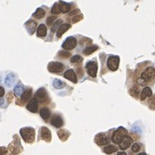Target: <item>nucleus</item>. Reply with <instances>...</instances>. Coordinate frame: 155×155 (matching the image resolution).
<instances>
[{"label":"nucleus","mask_w":155,"mask_h":155,"mask_svg":"<svg viewBox=\"0 0 155 155\" xmlns=\"http://www.w3.org/2000/svg\"><path fill=\"white\" fill-rule=\"evenodd\" d=\"M135 81L140 86H147L155 83V68L147 63L138 65L135 72Z\"/></svg>","instance_id":"nucleus-1"},{"label":"nucleus","mask_w":155,"mask_h":155,"mask_svg":"<svg viewBox=\"0 0 155 155\" xmlns=\"http://www.w3.org/2000/svg\"><path fill=\"white\" fill-rule=\"evenodd\" d=\"M20 134L26 143H33L35 137V131L33 128H23L20 129Z\"/></svg>","instance_id":"nucleus-2"},{"label":"nucleus","mask_w":155,"mask_h":155,"mask_svg":"<svg viewBox=\"0 0 155 155\" xmlns=\"http://www.w3.org/2000/svg\"><path fill=\"white\" fill-rule=\"evenodd\" d=\"M126 135H128L127 129H125L123 127H120L116 130L114 131V133L111 136V140L114 142L115 144H119L121 142L122 139Z\"/></svg>","instance_id":"nucleus-3"},{"label":"nucleus","mask_w":155,"mask_h":155,"mask_svg":"<svg viewBox=\"0 0 155 155\" xmlns=\"http://www.w3.org/2000/svg\"><path fill=\"white\" fill-rule=\"evenodd\" d=\"M120 63V58L116 55H109L107 60V67L109 71L115 72L118 69Z\"/></svg>","instance_id":"nucleus-4"},{"label":"nucleus","mask_w":155,"mask_h":155,"mask_svg":"<svg viewBox=\"0 0 155 155\" xmlns=\"http://www.w3.org/2000/svg\"><path fill=\"white\" fill-rule=\"evenodd\" d=\"M35 98L39 104H47L49 102V97L45 88H40L36 91Z\"/></svg>","instance_id":"nucleus-5"},{"label":"nucleus","mask_w":155,"mask_h":155,"mask_svg":"<svg viewBox=\"0 0 155 155\" xmlns=\"http://www.w3.org/2000/svg\"><path fill=\"white\" fill-rule=\"evenodd\" d=\"M48 69L50 73H60L64 71L65 69V65L62 64L61 62H58V61H52L50 62L48 65Z\"/></svg>","instance_id":"nucleus-6"},{"label":"nucleus","mask_w":155,"mask_h":155,"mask_svg":"<svg viewBox=\"0 0 155 155\" xmlns=\"http://www.w3.org/2000/svg\"><path fill=\"white\" fill-rule=\"evenodd\" d=\"M85 69L87 71L88 74L92 78H96L97 73H98V63L96 60L93 61H89L86 65H85Z\"/></svg>","instance_id":"nucleus-7"},{"label":"nucleus","mask_w":155,"mask_h":155,"mask_svg":"<svg viewBox=\"0 0 155 155\" xmlns=\"http://www.w3.org/2000/svg\"><path fill=\"white\" fill-rule=\"evenodd\" d=\"M78 41L73 36H69L68 38L65 39L64 43L62 44V48L64 50H73L77 46Z\"/></svg>","instance_id":"nucleus-8"},{"label":"nucleus","mask_w":155,"mask_h":155,"mask_svg":"<svg viewBox=\"0 0 155 155\" xmlns=\"http://www.w3.org/2000/svg\"><path fill=\"white\" fill-rule=\"evenodd\" d=\"M50 123L54 128L59 129V128H61L64 125V121H63V118L60 115L55 113V114L52 115L51 120H50Z\"/></svg>","instance_id":"nucleus-9"},{"label":"nucleus","mask_w":155,"mask_h":155,"mask_svg":"<svg viewBox=\"0 0 155 155\" xmlns=\"http://www.w3.org/2000/svg\"><path fill=\"white\" fill-rule=\"evenodd\" d=\"M95 142L98 146H106L109 142V139L104 133H100L96 135Z\"/></svg>","instance_id":"nucleus-10"},{"label":"nucleus","mask_w":155,"mask_h":155,"mask_svg":"<svg viewBox=\"0 0 155 155\" xmlns=\"http://www.w3.org/2000/svg\"><path fill=\"white\" fill-rule=\"evenodd\" d=\"M133 140H134L133 138L131 136H129V135L124 136L123 139H122V140H121V142L118 144L119 145V148L121 150H126V149H128L133 144Z\"/></svg>","instance_id":"nucleus-11"},{"label":"nucleus","mask_w":155,"mask_h":155,"mask_svg":"<svg viewBox=\"0 0 155 155\" xmlns=\"http://www.w3.org/2000/svg\"><path fill=\"white\" fill-rule=\"evenodd\" d=\"M41 140L47 141V142H50L51 139H52V134H51V131L49 130L48 128L46 127H41Z\"/></svg>","instance_id":"nucleus-12"},{"label":"nucleus","mask_w":155,"mask_h":155,"mask_svg":"<svg viewBox=\"0 0 155 155\" xmlns=\"http://www.w3.org/2000/svg\"><path fill=\"white\" fill-rule=\"evenodd\" d=\"M9 150H10V152L11 153V154L12 155L18 154L22 151V147H21V145H20V142L17 141V140L13 141V142L10 145Z\"/></svg>","instance_id":"nucleus-13"},{"label":"nucleus","mask_w":155,"mask_h":155,"mask_svg":"<svg viewBox=\"0 0 155 155\" xmlns=\"http://www.w3.org/2000/svg\"><path fill=\"white\" fill-rule=\"evenodd\" d=\"M38 102L36 101V99L35 98H33L31 99L29 103H28V104H27V109L29 110V111H30V112H32V113H37L38 112Z\"/></svg>","instance_id":"nucleus-14"},{"label":"nucleus","mask_w":155,"mask_h":155,"mask_svg":"<svg viewBox=\"0 0 155 155\" xmlns=\"http://www.w3.org/2000/svg\"><path fill=\"white\" fill-rule=\"evenodd\" d=\"M153 96V90L149 87V86H145L140 92V99L141 101H144L145 99L147 98H151Z\"/></svg>","instance_id":"nucleus-15"},{"label":"nucleus","mask_w":155,"mask_h":155,"mask_svg":"<svg viewBox=\"0 0 155 155\" xmlns=\"http://www.w3.org/2000/svg\"><path fill=\"white\" fill-rule=\"evenodd\" d=\"M64 78H65L66 79L72 81L74 84H76L78 82V79H77V76L75 74V72L73 69H68L67 71H65L64 73Z\"/></svg>","instance_id":"nucleus-16"},{"label":"nucleus","mask_w":155,"mask_h":155,"mask_svg":"<svg viewBox=\"0 0 155 155\" xmlns=\"http://www.w3.org/2000/svg\"><path fill=\"white\" fill-rule=\"evenodd\" d=\"M40 115L41 117L45 121V122H48V119L50 118V115H51V110L50 109H48V107H43L40 109Z\"/></svg>","instance_id":"nucleus-17"},{"label":"nucleus","mask_w":155,"mask_h":155,"mask_svg":"<svg viewBox=\"0 0 155 155\" xmlns=\"http://www.w3.org/2000/svg\"><path fill=\"white\" fill-rule=\"evenodd\" d=\"M36 26H37V23L35 22L34 20H29L25 24V27L28 29V32L29 33L30 35H33L34 32L36 29Z\"/></svg>","instance_id":"nucleus-18"},{"label":"nucleus","mask_w":155,"mask_h":155,"mask_svg":"<svg viewBox=\"0 0 155 155\" xmlns=\"http://www.w3.org/2000/svg\"><path fill=\"white\" fill-rule=\"evenodd\" d=\"M140 92H141L140 86L139 84H134L132 86V88L129 90V94H130L132 97H134V98H139V97L140 96Z\"/></svg>","instance_id":"nucleus-19"},{"label":"nucleus","mask_w":155,"mask_h":155,"mask_svg":"<svg viewBox=\"0 0 155 155\" xmlns=\"http://www.w3.org/2000/svg\"><path fill=\"white\" fill-rule=\"evenodd\" d=\"M70 28H71V25L69 24H62L60 27V29L57 30V32H56V36H57L58 38H60L61 35H62L64 33L66 32Z\"/></svg>","instance_id":"nucleus-20"},{"label":"nucleus","mask_w":155,"mask_h":155,"mask_svg":"<svg viewBox=\"0 0 155 155\" xmlns=\"http://www.w3.org/2000/svg\"><path fill=\"white\" fill-rule=\"evenodd\" d=\"M24 91V86L22 84H17L16 86H15V88H14V93H15L16 98H21Z\"/></svg>","instance_id":"nucleus-21"},{"label":"nucleus","mask_w":155,"mask_h":155,"mask_svg":"<svg viewBox=\"0 0 155 155\" xmlns=\"http://www.w3.org/2000/svg\"><path fill=\"white\" fill-rule=\"evenodd\" d=\"M47 33H48V29H47L46 25L43 24L39 25V27L37 29V36L43 38L47 35Z\"/></svg>","instance_id":"nucleus-22"},{"label":"nucleus","mask_w":155,"mask_h":155,"mask_svg":"<svg viewBox=\"0 0 155 155\" xmlns=\"http://www.w3.org/2000/svg\"><path fill=\"white\" fill-rule=\"evenodd\" d=\"M15 81H16V75L14 73H9L5 78V84L8 87L12 86Z\"/></svg>","instance_id":"nucleus-23"},{"label":"nucleus","mask_w":155,"mask_h":155,"mask_svg":"<svg viewBox=\"0 0 155 155\" xmlns=\"http://www.w3.org/2000/svg\"><path fill=\"white\" fill-rule=\"evenodd\" d=\"M58 135L60 137V139L62 141H65L68 139V137L70 136V132L65 129H60L58 131Z\"/></svg>","instance_id":"nucleus-24"},{"label":"nucleus","mask_w":155,"mask_h":155,"mask_svg":"<svg viewBox=\"0 0 155 155\" xmlns=\"http://www.w3.org/2000/svg\"><path fill=\"white\" fill-rule=\"evenodd\" d=\"M118 150V147H115V145H107L106 147H104L103 151L107 154H111L113 153H115Z\"/></svg>","instance_id":"nucleus-25"},{"label":"nucleus","mask_w":155,"mask_h":155,"mask_svg":"<svg viewBox=\"0 0 155 155\" xmlns=\"http://www.w3.org/2000/svg\"><path fill=\"white\" fill-rule=\"evenodd\" d=\"M72 57L71 56V53L68 52L67 50H61L58 53L57 58L58 59H61V60H66L68 58Z\"/></svg>","instance_id":"nucleus-26"},{"label":"nucleus","mask_w":155,"mask_h":155,"mask_svg":"<svg viewBox=\"0 0 155 155\" xmlns=\"http://www.w3.org/2000/svg\"><path fill=\"white\" fill-rule=\"evenodd\" d=\"M31 96H32V90H31V89L26 90L24 92V94L22 95V97H21L22 102H23V103H25V102L29 101V98H31Z\"/></svg>","instance_id":"nucleus-27"},{"label":"nucleus","mask_w":155,"mask_h":155,"mask_svg":"<svg viewBox=\"0 0 155 155\" xmlns=\"http://www.w3.org/2000/svg\"><path fill=\"white\" fill-rule=\"evenodd\" d=\"M60 10H61L62 13H67L71 10V4L60 1Z\"/></svg>","instance_id":"nucleus-28"},{"label":"nucleus","mask_w":155,"mask_h":155,"mask_svg":"<svg viewBox=\"0 0 155 155\" xmlns=\"http://www.w3.org/2000/svg\"><path fill=\"white\" fill-rule=\"evenodd\" d=\"M98 46H96V45H91V46H89V47L85 48V49L83 51V54H84V55H90V54L94 53V52H95L96 50H98Z\"/></svg>","instance_id":"nucleus-29"},{"label":"nucleus","mask_w":155,"mask_h":155,"mask_svg":"<svg viewBox=\"0 0 155 155\" xmlns=\"http://www.w3.org/2000/svg\"><path fill=\"white\" fill-rule=\"evenodd\" d=\"M45 14H46V12L43 9L38 8L36 10V11L33 14V17H35L36 19H41L45 16Z\"/></svg>","instance_id":"nucleus-30"},{"label":"nucleus","mask_w":155,"mask_h":155,"mask_svg":"<svg viewBox=\"0 0 155 155\" xmlns=\"http://www.w3.org/2000/svg\"><path fill=\"white\" fill-rule=\"evenodd\" d=\"M62 24H63V21H62L61 19H58L57 21H55L54 24L52 25V27H51V31L53 33L57 32V30L60 29V27Z\"/></svg>","instance_id":"nucleus-31"},{"label":"nucleus","mask_w":155,"mask_h":155,"mask_svg":"<svg viewBox=\"0 0 155 155\" xmlns=\"http://www.w3.org/2000/svg\"><path fill=\"white\" fill-rule=\"evenodd\" d=\"M53 85H54V87L56 88V89H62V88L65 87V83H64L63 81H61V80L56 79H54V82H53Z\"/></svg>","instance_id":"nucleus-32"},{"label":"nucleus","mask_w":155,"mask_h":155,"mask_svg":"<svg viewBox=\"0 0 155 155\" xmlns=\"http://www.w3.org/2000/svg\"><path fill=\"white\" fill-rule=\"evenodd\" d=\"M51 13L54 15H59L60 13H61V10L60 8V3H55L54 4V6L51 9Z\"/></svg>","instance_id":"nucleus-33"},{"label":"nucleus","mask_w":155,"mask_h":155,"mask_svg":"<svg viewBox=\"0 0 155 155\" xmlns=\"http://www.w3.org/2000/svg\"><path fill=\"white\" fill-rule=\"evenodd\" d=\"M140 148H141V144L138 143V142H135V143L132 144V146H131V151L133 153H139Z\"/></svg>","instance_id":"nucleus-34"},{"label":"nucleus","mask_w":155,"mask_h":155,"mask_svg":"<svg viewBox=\"0 0 155 155\" xmlns=\"http://www.w3.org/2000/svg\"><path fill=\"white\" fill-rule=\"evenodd\" d=\"M82 57L79 54H75L73 56H72L70 59V62L71 63H78V62H81Z\"/></svg>","instance_id":"nucleus-35"},{"label":"nucleus","mask_w":155,"mask_h":155,"mask_svg":"<svg viewBox=\"0 0 155 155\" xmlns=\"http://www.w3.org/2000/svg\"><path fill=\"white\" fill-rule=\"evenodd\" d=\"M148 106L151 109H154L155 110V95L152 96L151 98L148 100Z\"/></svg>","instance_id":"nucleus-36"},{"label":"nucleus","mask_w":155,"mask_h":155,"mask_svg":"<svg viewBox=\"0 0 155 155\" xmlns=\"http://www.w3.org/2000/svg\"><path fill=\"white\" fill-rule=\"evenodd\" d=\"M56 16H50L48 17V19H47V24L48 25L49 27L51 26L52 27V25L54 24V22L56 21Z\"/></svg>","instance_id":"nucleus-37"},{"label":"nucleus","mask_w":155,"mask_h":155,"mask_svg":"<svg viewBox=\"0 0 155 155\" xmlns=\"http://www.w3.org/2000/svg\"><path fill=\"white\" fill-rule=\"evenodd\" d=\"M82 19H83V15H82V14H79V16L76 15V16H73V18H72V22H73V24H75V23H78V22L81 21Z\"/></svg>","instance_id":"nucleus-38"},{"label":"nucleus","mask_w":155,"mask_h":155,"mask_svg":"<svg viewBox=\"0 0 155 155\" xmlns=\"http://www.w3.org/2000/svg\"><path fill=\"white\" fill-rule=\"evenodd\" d=\"M7 148L4 147H0V155H6Z\"/></svg>","instance_id":"nucleus-39"},{"label":"nucleus","mask_w":155,"mask_h":155,"mask_svg":"<svg viewBox=\"0 0 155 155\" xmlns=\"http://www.w3.org/2000/svg\"><path fill=\"white\" fill-rule=\"evenodd\" d=\"M4 93H5L4 88V87H2V86H0V98H2V97L4 95Z\"/></svg>","instance_id":"nucleus-40"},{"label":"nucleus","mask_w":155,"mask_h":155,"mask_svg":"<svg viewBox=\"0 0 155 155\" xmlns=\"http://www.w3.org/2000/svg\"><path fill=\"white\" fill-rule=\"evenodd\" d=\"M79 10H74L73 12H71V13L69 14V16H76V14H78V13H79Z\"/></svg>","instance_id":"nucleus-41"},{"label":"nucleus","mask_w":155,"mask_h":155,"mask_svg":"<svg viewBox=\"0 0 155 155\" xmlns=\"http://www.w3.org/2000/svg\"><path fill=\"white\" fill-rule=\"evenodd\" d=\"M4 100L3 98H0V107H2V105H4Z\"/></svg>","instance_id":"nucleus-42"},{"label":"nucleus","mask_w":155,"mask_h":155,"mask_svg":"<svg viewBox=\"0 0 155 155\" xmlns=\"http://www.w3.org/2000/svg\"><path fill=\"white\" fill-rule=\"evenodd\" d=\"M117 155H128L125 152H118L117 153Z\"/></svg>","instance_id":"nucleus-43"},{"label":"nucleus","mask_w":155,"mask_h":155,"mask_svg":"<svg viewBox=\"0 0 155 155\" xmlns=\"http://www.w3.org/2000/svg\"><path fill=\"white\" fill-rule=\"evenodd\" d=\"M137 155H147L146 153H144V152H142V153H140V154H138Z\"/></svg>","instance_id":"nucleus-44"}]
</instances>
